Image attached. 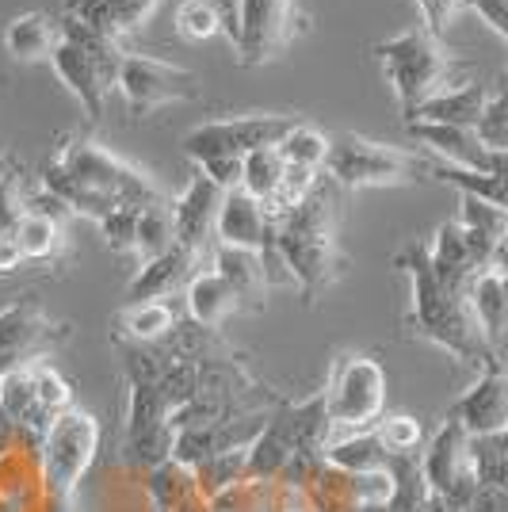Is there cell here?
<instances>
[{"instance_id": "44dd1931", "label": "cell", "mask_w": 508, "mask_h": 512, "mask_svg": "<svg viewBox=\"0 0 508 512\" xmlns=\"http://www.w3.org/2000/svg\"><path fill=\"white\" fill-rule=\"evenodd\" d=\"M428 260H432L436 279H440L444 287H451V291H459V295H470V283L482 276L478 264L470 260L466 230L459 226V218H455V222H444V226L436 230L432 245H428Z\"/></svg>"}, {"instance_id": "f35d334b", "label": "cell", "mask_w": 508, "mask_h": 512, "mask_svg": "<svg viewBox=\"0 0 508 512\" xmlns=\"http://www.w3.org/2000/svg\"><path fill=\"white\" fill-rule=\"evenodd\" d=\"M27 195H23V180L16 169L0 172V234L16 237L20 222L27 218Z\"/></svg>"}, {"instance_id": "ac0fdd59", "label": "cell", "mask_w": 508, "mask_h": 512, "mask_svg": "<svg viewBox=\"0 0 508 512\" xmlns=\"http://www.w3.org/2000/svg\"><path fill=\"white\" fill-rule=\"evenodd\" d=\"M161 0H69L65 12L77 16L81 23L96 27L100 35L123 43L130 31H138L149 20V12L157 8Z\"/></svg>"}, {"instance_id": "cb8c5ba5", "label": "cell", "mask_w": 508, "mask_h": 512, "mask_svg": "<svg viewBox=\"0 0 508 512\" xmlns=\"http://www.w3.org/2000/svg\"><path fill=\"white\" fill-rule=\"evenodd\" d=\"M43 192L58 195V199H62L73 214H85V218H96V222H100V218H107V214L119 207L111 195L96 192V188H92V184H85L77 172L65 169L58 157L43 165Z\"/></svg>"}, {"instance_id": "1f68e13d", "label": "cell", "mask_w": 508, "mask_h": 512, "mask_svg": "<svg viewBox=\"0 0 508 512\" xmlns=\"http://www.w3.org/2000/svg\"><path fill=\"white\" fill-rule=\"evenodd\" d=\"M62 222L46 218L39 211H27V218L20 222L16 230V241L23 249V260H54L58 249H62Z\"/></svg>"}, {"instance_id": "4dcf8cb0", "label": "cell", "mask_w": 508, "mask_h": 512, "mask_svg": "<svg viewBox=\"0 0 508 512\" xmlns=\"http://www.w3.org/2000/svg\"><path fill=\"white\" fill-rule=\"evenodd\" d=\"M283 169H287V161H283L279 146H268V150L245 153V169H241V188L253 195V199H260V203H268V199H272V195L279 192Z\"/></svg>"}, {"instance_id": "d4e9b609", "label": "cell", "mask_w": 508, "mask_h": 512, "mask_svg": "<svg viewBox=\"0 0 508 512\" xmlns=\"http://www.w3.org/2000/svg\"><path fill=\"white\" fill-rule=\"evenodd\" d=\"M233 310H241V306H237V295L226 287V279L218 276V272H211V268L195 272V279L188 283L191 321H195V325H203V329H218L222 321L230 318Z\"/></svg>"}, {"instance_id": "8d00e7d4", "label": "cell", "mask_w": 508, "mask_h": 512, "mask_svg": "<svg viewBox=\"0 0 508 512\" xmlns=\"http://www.w3.org/2000/svg\"><path fill=\"white\" fill-rule=\"evenodd\" d=\"M100 234L111 253H138V207H115L107 218H100Z\"/></svg>"}, {"instance_id": "60d3db41", "label": "cell", "mask_w": 508, "mask_h": 512, "mask_svg": "<svg viewBox=\"0 0 508 512\" xmlns=\"http://www.w3.org/2000/svg\"><path fill=\"white\" fill-rule=\"evenodd\" d=\"M352 493H356V505L360 509H367V505H390V497H394V474H390V467L352 474Z\"/></svg>"}, {"instance_id": "681fc988", "label": "cell", "mask_w": 508, "mask_h": 512, "mask_svg": "<svg viewBox=\"0 0 508 512\" xmlns=\"http://www.w3.org/2000/svg\"><path fill=\"white\" fill-rule=\"evenodd\" d=\"M501 88H505V92H508V69H505V73H501Z\"/></svg>"}, {"instance_id": "ba28073f", "label": "cell", "mask_w": 508, "mask_h": 512, "mask_svg": "<svg viewBox=\"0 0 508 512\" xmlns=\"http://www.w3.org/2000/svg\"><path fill=\"white\" fill-rule=\"evenodd\" d=\"M295 123V115H233V119H214V123L188 130L180 138V150L195 165L207 161V157H245V153L279 146Z\"/></svg>"}, {"instance_id": "e0dca14e", "label": "cell", "mask_w": 508, "mask_h": 512, "mask_svg": "<svg viewBox=\"0 0 508 512\" xmlns=\"http://www.w3.org/2000/svg\"><path fill=\"white\" fill-rule=\"evenodd\" d=\"M409 127V138L421 142L436 157H444V165H455V169H470V172H489V153L482 146V138L466 127H440V123H405Z\"/></svg>"}, {"instance_id": "6da1fadb", "label": "cell", "mask_w": 508, "mask_h": 512, "mask_svg": "<svg viewBox=\"0 0 508 512\" xmlns=\"http://www.w3.org/2000/svg\"><path fill=\"white\" fill-rule=\"evenodd\" d=\"M394 264L409 276V333L421 341L444 348L447 356H455L459 363H474L486 367L493 363V344L486 341L482 325L470 310V295H459L444 287L436 272L424 241H409L402 253L394 256Z\"/></svg>"}, {"instance_id": "7402d4cb", "label": "cell", "mask_w": 508, "mask_h": 512, "mask_svg": "<svg viewBox=\"0 0 508 512\" xmlns=\"http://www.w3.org/2000/svg\"><path fill=\"white\" fill-rule=\"evenodd\" d=\"M295 455H298V444H295V428H291V409L279 406L276 417H268L264 432L256 436L253 448H249V478L276 482Z\"/></svg>"}, {"instance_id": "2e32d148", "label": "cell", "mask_w": 508, "mask_h": 512, "mask_svg": "<svg viewBox=\"0 0 508 512\" xmlns=\"http://www.w3.org/2000/svg\"><path fill=\"white\" fill-rule=\"evenodd\" d=\"M268 230H272V218H268V211H264V203H260V199H253L245 188H233V192L222 195L218 222H214V237H218V245L260 253V245H264Z\"/></svg>"}, {"instance_id": "7a4b0ae2", "label": "cell", "mask_w": 508, "mask_h": 512, "mask_svg": "<svg viewBox=\"0 0 508 512\" xmlns=\"http://www.w3.org/2000/svg\"><path fill=\"white\" fill-rule=\"evenodd\" d=\"M337 192L340 188L325 176L302 207L276 218L279 253L287 260V268L295 276V287L306 295V302H318L340 279V272L348 268V256L340 249Z\"/></svg>"}, {"instance_id": "5bb4252c", "label": "cell", "mask_w": 508, "mask_h": 512, "mask_svg": "<svg viewBox=\"0 0 508 512\" xmlns=\"http://www.w3.org/2000/svg\"><path fill=\"white\" fill-rule=\"evenodd\" d=\"M207 256L211 253H191L184 245H176L165 256L142 260L138 276L130 279L127 287V306H134V302H165L180 287H188L191 279H195V272H203Z\"/></svg>"}, {"instance_id": "7bdbcfd3", "label": "cell", "mask_w": 508, "mask_h": 512, "mask_svg": "<svg viewBox=\"0 0 508 512\" xmlns=\"http://www.w3.org/2000/svg\"><path fill=\"white\" fill-rule=\"evenodd\" d=\"M417 4H421L424 27H428L436 39H444L447 23L455 20V12L463 8V0H417Z\"/></svg>"}, {"instance_id": "ee69618b", "label": "cell", "mask_w": 508, "mask_h": 512, "mask_svg": "<svg viewBox=\"0 0 508 512\" xmlns=\"http://www.w3.org/2000/svg\"><path fill=\"white\" fill-rule=\"evenodd\" d=\"M463 8L478 12V16L508 43V0H463Z\"/></svg>"}, {"instance_id": "f907efd6", "label": "cell", "mask_w": 508, "mask_h": 512, "mask_svg": "<svg viewBox=\"0 0 508 512\" xmlns=\"http://www.w3.org/2000/svg\"><path fill=\"white\" fill-rule=\"evenodd\" d=\"M0 157H4V150H0Z\"/></svg>"}, {"instance_id": "bcb514c9", "label": "cell", "mask_w": 508, "mask_h": 512, "mask_svg": "<svg viewBox=\"0 0 508 512\" xmlns=\"http://www.w3.org/2000/svg\"><path fill=\"white\" fill-rule=\"evenodd\" d=\"M23 268V249L16 237L0 234V276H12Z\"/></svg>"}, {"instance_id": "4316f807", "label": "cell", "mask_w": 508, "mask_h": 512, "mask_svg": "<svg viewBox=\"0 0 508 512\" xmlns=\"http://www.w3.org/2000/svg\"><path fill=\"white\" fill-rule=\"evenodd\" d=\"M470 310L482 325L486 341L497 348L501 344V333L508 325V283L493 272H482V276L470 283Z\"/></svg>"}, {"instance_id": "ab89813d", "label": "cell", "mask_w": 508, "mask_h": 512, "mask_svg": "<svg viewBox=\"0 0 508 512\" xmlns=\"http://www.w3.org/2000/svg\"><path fill=\"white\" fill-rule=\"evenodd\" d=\"M474 134L482 138L486 150H508V92L505 88H497L486 100V111H482Z\"/></svg>"}, {"instance_id": "9c48e42d", "label": "cell", "mask_w": 508, "mask_h": 512, "mask_svg": "<svg viewBox=\"0 0 508 512\" xmlns=\"http://www.w3.org/2000/svg\"><path fill=\"white\" fill-rule=\"evenodd\" d=\"M306 31V16L298 0H245L241 8V39H237V62L245 69L268 65Z\"/></svg>"}, {"instance_id": "5b68a950", "label": "cell", "mask_w": 508, "mask_h": 512, "mask_svg": "<svg viewBox=\"0 0 508 512\" xmlns=\"http://www.w3.org/2000/svg\"><path fill=\"white\" fill-rule=\"evenodd\" d=\"M321 398H325L333 436L375 428L382 421V406H386V371L379 360L360 356V352L337 356L329 367V386L321 390Z\"/></svg>"}, {"instance_id": "277c9868", "label": "cell", "mask_w": 508, "mask_h": 512, "mask_svg": "<svg viewBox=\"0 0 508 512\" xmlns=\"http://www.w3.org/2000/svg\"><path fill=\"white\" fill-rule=\"evenodd\" d=\"M325 176L340 192H360V188H394V184H421L432 180V165L409 150L386 146L363 134H337L329 138V161Z\"/></svg>"}, {"instance_id": "74e56055", "label": "cell", "mask_w": 508, "mask_h": 512, "mask_svg": "<svg viewBox=\"0 0 508 512\" xmlns=\"http://www.w3.org/2000/svg\"><path fill=\"white\" fill-rule=\"evenodd\" d=\"M176 31L191 43H207L214 35H222V23L207 0H184L176 12Z\"/></svg>"}, {"instance_id": "b9f144b4", "label": "cell", "mask_w": 508, "mask_h": 512, "mask_svg": "<svg viewBox=\"0 0 508 512\" xmlns=\"http://www.w3.org/2000/svg\"><path fill=\"white\" fill-rule=\"evenodd\" d=\"M241 169H245V157H207V161H199V172L211 180L218 192L241 188Z\"/></svg>"}, {"instance_id": "e575fe53", "label": "cell", "mask_w": 508, "mask_h": 512, "mask_svg": "<svg viewBox=\"0 0 508 512\" xmlns=\"http://www.w3.org/2000/svg\"><path fill=\"white\" fill-rule=\"evenodd\" d=\"M35 390H39V409L46 421H58L65 409H73V390L65 383V375H58V367L35 363Z\"/></svg>"}, {"instance_id": "30bf717a", "label": "cell", "mask_w": 508, "mask_h": 512, "mask_svg": "<svg viewBox=\"0 0 508 512\" xmlns=\"http://www.w3.org/2000/svg\"><path fill=\"white\" fill-rule=\"evenodd\" d=\"M115 85L123 92L130 115H149L165 104H191L199 96V77L191 69L146 58V54H127Z\"/></svg>"}, {"instance_id": "836d02e7", "label": "cell", "mask_w": 508, "mask_h": 512, "mask_svg": "<svg viewBox=\"0 0 508 512\" xmlns=\"http://www.w3.org/2000/svg\"><path fill=\"white\" fill-rule=\"evenodd\" d=\"M375 436L382 440V448L390 455H417V448L424 444V428L417 417L409 413H394V417H382L375 425Z\"/></svg>"}, {"instance_id": "7c38bea8", "label": "cell", "mask_w": 508, "mask_h": 512, "mask_svg": "<svg viewBox=\"0 0 508 512\" xmlns=\"http://www.w3.org/2000/svg\"><path fill=\"white\" fill-rule=\"evenodd\" d=\"M447 421L466 428V436H493L508 428V367L493 360L482 367L478 383L447 409Z\"/></svg>"}, {"instance_id": "7dc6e473", "label": "cell", "mask_w": 508, "mask_h": 512, "mask_svg": "<svg viewBox=\"0 0 508 512\" xmlns=\"http://www.w3.org/2000/svg\"><path fill=\"white\" fill-rule=\"evenodd\" d=\"M20 421L8 413V409L0 406V455H8V451L16 448V440H20Z\"/></svg>"}, {"instance_id": "f6af8a7d", "label": "cell", "mask_w": 508, "mask_h": 512, "mask_svg": "<svg viewBox=\"0 0 508 512\" xmlns=\"http://www.w3.org/2000/svg\"><path fill=\"white\" fill-rule=\"evenodd\" d=\"M214 8V16L222 23V35L230 39V46H237L241 39V8H245V0H207Z\"/></svg>"}, {"instance_id": "f1b7e54d", "label": "cell", "mask_w": 508, "mask_h": 512, "mask_svg": "<svg viewBox=\"0 0 508 512\" xmlns=\"http://www.w3.org/2000/svg\"><path fill=\"white\" fill-rule=\"evenodd\" d=\"M169 249H176V218H172V199H161L138 211V253L142 260H153Z\"/></svg>"}, {"instance_id": "3957f363", "label": "cell", "mask_w": 508, "mask_h": 512, "mask_svg": "<svg viewBox=\"0 0 508 512\" xmlns=\"http://www.w3.org/2000/svg\"><path fill=\"white\" fill-rule=\"evenodd\" d=\"M375 58H379L386 81L394 88L402 115L409 119L424 100H432L436 92L455 88V73L459 62L447 54L444 39H436L428 27H413L405 35L382 39L375 43Z\"/></svg>"}, {"instance_id": "8fae6325", "label": "cell", "mask_w": 508, "mask_h": 512, "mask_svg": "<svg viewBox=\"0 0 508 512\" xmlns=\"http://www.w3.org/2000/svg\"><path fill=\"white\" fill-rule=\"evenodd\" d=\"M421 467L424 478H428V490L447 497L451 505H459L463 512H470L482 486H478L474 467H470V436H466L463 425H455V421L444 417L440 432L421 451Z\"/></svg>"}, {"instance_id": "603a6c76", "label": "cell", "mask_w": 508, "mask_h": 512, "mask_svg": "<svg viewBox=\"0 0 508 512\" xmlns=\"http://www.w3.org/2000/svg\"><path fill=\"white\" fill-rule=\"evenodd\" d=\"M58 43H62V27L46 12H20L4 27V50L16 62H50Z\"/></svg>"}, {"instance_id": "83f0119b", "label": "cell", "mask_w": 508, "mask_h": 512, "mask_svg": "<svg viewBox=\"0 0 508 512\" xmlns=\"http://www.w3.org/2000/svg\"><path fill=\"white\" fill-rule=\"evenodd\" d=\"M119 321H123V333L138 344H165L176 333V310L169 302H134Z\"/></svg>"}, {"instance_id": "d6986e66", "label": "cell", "mask_w": 508, "mask_h": 512, "mask_svg": "<svg viewBox=\"0 0 508 512\" xmlns=\"http://www.w3.org/2000/svg\"><path fill=\"white\" fill-rule=\"evenodd\" d=\"M211 264H214V272L226 279V287L237 295V306H241V310H264V299H268L272 287H268V279H264L260 253L214 245Z\"/></svg>"}, {"instance_id": "9a60e30c", "label": "cell", "mask_w": 508, "mask_h": 512, "mask_svg": "<svg viewBox=\"0 0 508 512\" xmlns=\"http://www.w3.org/2000/svg\"><path fill=\"white\" fill-rule=\"evenodd\" d=\"M222 195L203 172L195 169L191 184L172 199V218H176V245H184L191 253H207L211 245V230L218 222V207Z\"/></svg>"}, {"instance_id": "ffe728a7", "label": "cell", "mask_w": 508, "mask_h": 512, "mask_svg": "<svg viewBox=\"0 0 508 512\" xmlns=\"http://www.w3.org/2000/svg\"><path fill=\"white\" fill-rule=\"evenodd\" d=\"M486 88L474 85V81H463L455 88H444L436 92L432 100H424L405 123H440V127H466L474 130L482 111H486Z\"/></svg>"}, {"instance_id": "8992f818", "label": "cell", "mask_w": 508, "mask_h": 512, "mask_svg": "<svg viewBox=\"0 0 508 512\" xmlns=\"http://www.w3.org/2000/svg\"><path fill=\"white\" fill-rule=\"evenodd\" d=\"M58 161H62L69 172H77L85 184H92L96 192L111 195L119 207H138V211H142V207H153V203L165 199V192L153 184V176H146L142 169H134L130 161H123L119 153H111L107 146H100V142L77 138V142L62 146Z\"/></svg>"}, {"instance_id": "52a82bcc", "label": "cell", "mask_w": 508, "mask_h": 512, "mask_svg": "<svg viewBox=\"0 0 508 512\" xmlns=\"http://www.w3.org/2000/svg\"><path fill=\"white\" fill-rule=\"evenodd\" d=\"M100 448V425L85 409H65L43 440V482L50 497H69Z\"/></svg>"}, {"instance_id": "d6a6232c", "label": "cell", "mask_w": 508, "mask_h": 512, "mask_svg": "<svg viewBox=\"0 0 508 512\" xmlns=\"http://www.w3.org/2000/svg\"><path fill=\"white\" fill-rule=\"evenodd\" d=\"M279 153H283L287 165H302V169L321 172L325 161H329V138L318 127H310V123H295L291 134L279 142Z\"/></svg>"}, {"instance_id": "f546056e", "label": "cell", "mask_w": 508, "mask_h": 512, "mask_svg": "<svg viewBox=\"0 0 508 512\" xmlns=\"http://www.w3.org/2000/svg\"><path fill=\"white\" fill-rule=\"evenodd\" d=\"M432 180H444V184L459 188L463 195H474V199H482V203H493V207L508 211V180L505 176L455 169V165H432Z\"/></svg>"}, {"instance_id": "c3c4849f", "label": "cell", "mask_w": 508, "mask_h": 512, "mask_svg": "<svg viewBox=\"0 0 508 512\" xmlns=\"http://www.w3.org/2000/svg\"><path fill=\"white\" fill-rule=\"evenodd\" d=\"M360 512H390V505H367V509H360Z\"/></svg>"}, {"instance_id": "484cf974", "label": "cell", "mask_w": 508, "mask_h": 512, "mask_svg": "<svg viewBox=\"0 0 508 512\" xmlns=\"http://www.w3.org/2000/svg\"><path fill=\"white\" fill-rule=\"evenodd\" d=\"M325 463L344 470V474H363V470H379L390 463V451L382 448V440L375 436V428L363 432H340L329 440L325 448Z\"/></svg>"}, {"instance_id": "4fadbf2b", "label": "cell", "mask_w": 508, "mask_h": 512, "mask_svg": "<svg viewBox=\"0 0 508 512\" xmlns=\"http://www.w3.org/2000/svg\"><path fill=\"white\" fill-rule=\"evenodd\" d=\"M69 325H54L39 310V302H16L8 310H0V375L16 363H31L27 356L43 352L46 344L62 341Z\"/></svg>"}, {"instance_id": "d590c367", "label": "cell", "mask_w": 508, "mask_h": 512, "mask_svg": "<svg viewBox=\"0 0 508 512\" xmlns=\"http://www.w3.org/2000/svg\"><path fill=\"white\" fill-rule=\"evenodd\" d=\"M459 226L501 241V237H508V211L493 207V203H482L474 195H463V203H459Z\"/></svg>"}, {"instance_id": "816d5d0a", "label": "cell", "mask_w": 508, "mask_h": 512, "mask_svg": "<svg viewBox=\"0 0 508 512\" xmlns=\"http://www.w3.org/2000/svg\"><path fill=\"white\" fill-rule=\"evenodd\" d=\"M501 512H508V509H501Z\"/></svg>"}]
</instances>
